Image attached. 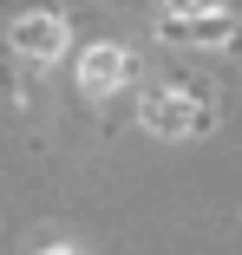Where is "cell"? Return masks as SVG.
Listing matches in <instances>:
<instances>
[{
    "label": "cell",
    "mask_w": 242,
    "mask_h": 255,
    "mask_svg": "<svg viewBox=\"0 0 242 255\" xmlns=\"http://www.w3.org/2000/svg\"><path fill=\"white\" fill-rule=\"evenodd\" d=\"M137 118L151 125V131H164V137H183V131H203V125H210V112L190 105L183 92H151V98L137 105Z\"/></svg>",
    "instance_id": "1"
},
{
    "label": "cell",
    "mask_w": 242,
    "mask_h": 255,
    "mask_svg": "<svg viewBox=\"0 0 242 255\" xmlns=\"http://www.w3.org/2000/svg\"><path fill=\"white\" fill-rule=\"evenodd\" d=\"M79 72H85V85H92V92H112V85L124 79V53H118V46H92Z\"/></svg>",
    "instance_id": "3"
},
{
    "label": "cell",
    "mask_w": 242,
    "mask_h": 255,
    "mask_svg": "<svg viewBox=\"0 0 242 255\" xmlns=\"http://www.w3.org/2000/svg\"><path fill=\"white\" fill-rule=\"evenodd\" d=\"M177 33H190V39H203V46H223V39H229V20H223V13H197V20H183Z\"/></svg>",
    "instance_id": "4"
},
{
    "label": "cell",
    "mask_w": 242,
    "mask_h": 255,
    "mask_svg": "<svg viewBox=\"0 0 242 255\" xmlns=\"http://www.w3.org/2000/svg\"><path fill=\"white\" fill-rule=\"evenodd\" d=\"M13 46H20V53H33V59H53L59 46H66V33H59L53 13H26V20L13 26Z\"/></svg>",
    "instance_id": "2"
},
{
    "label": "cell",
    "mask_w": 242,
    "mask_h": 255,
    "mask_svg": "<svg viewBox=\"0 0 242 255\" xmlns=\"http://www.w3.org/2000/svg\"><path fill=\"white\" fill-rule=\"evenodd\" d=\"M164 7H170V13H183V7L197 13V7H210V0H164Z\"/></svg>",
    "instance_id": "5"
}]
</instances>
